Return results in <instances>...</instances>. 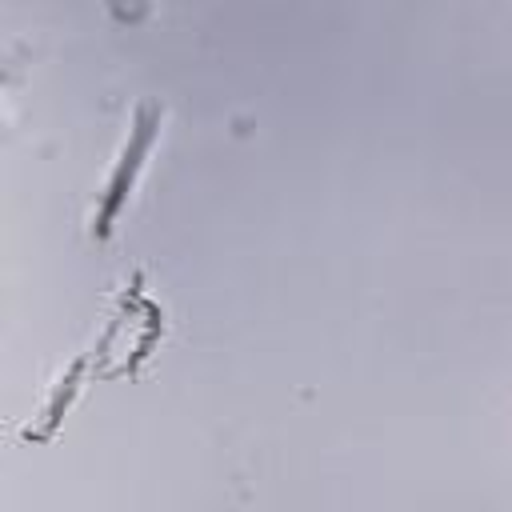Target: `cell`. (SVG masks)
Masks as SVG:
<instances>
[{
    "label": "cell",
    "instance_id": "obj_1",
    "mask_svg": "<svg viewBox=\"0 0 512 512\" xmlns=\"http://www.w3.org/2000/svg\"><path fill=\"white\" fill-rule=\"evenodd\" d=\"M156 128H160V108H144V112L136 116V124H132V136H128V144H124V152H120V164H116V172H112V180H108V196H104V204H100V212H96V236H104V232L116 224V212L124 208V200H128V192H132V184H136V172L144 168V156L152 152Z\"/></svg>",
    "mask_w": 512,
    "mask_h": 512
}]
</instances>
